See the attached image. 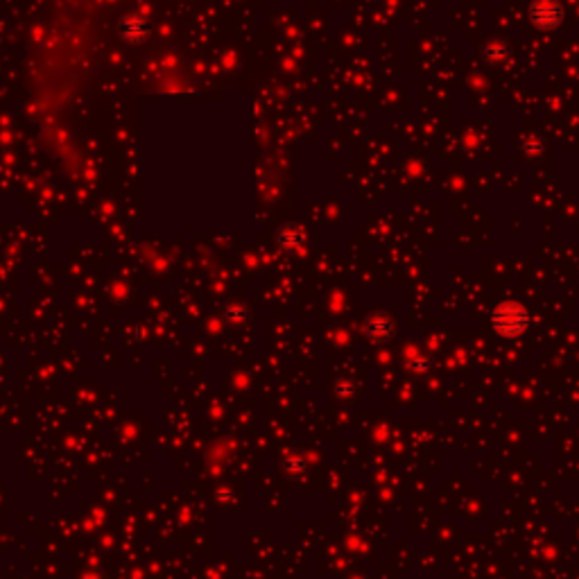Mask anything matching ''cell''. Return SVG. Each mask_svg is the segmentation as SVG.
<instances>
[{
    "label": "cell",
    "instance_id": "cell-1",
    "mask_svg": "<svg viewBox=\"0 0 579 579\" xmlns=\"http://www.w3.org/2000/svg\"><path fill=\"white\" fill-rule=\"evenodd\" d=\"M561 7L554 5L552 0H543V3H538L532 7V18L536 25H543V27H554L559 23V18H561Z\"/></svg>",
    "mask_w": 579,
    "mask_h": 579
}]
</instances>
